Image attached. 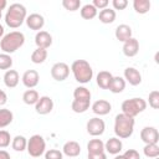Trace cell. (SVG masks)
<instances>
[{
    "label": "cell",
    "mask_w": 159,
    "mask_h": 159,
    "mask_svg": "<svg viewBox=\"0 0 159 159\" xmlns=\"http://www.w3.org/2000/svg\"><path fill=\"white\" fill-rule=\"evenodd\" d=\"M4 32H5V30H4V26L0 24V39H2V37H4Z\"/></svg>",
    "instance_id": "bcb514c9"
},
{
    "label": "cell",
    "mask_w": 159,
    "mask_h": 159,
    "mask_svg": "<svg viewBox=\"0 0 159 159\" xmlns=\"http://www.w3.org/2000/svg\"><path fill=\"white\" fill-rule=\"evenodd\" d=\"M114 159H124V157H123V154H117L114 157Z\"/></svg>",
    "instance_id": "7dc6e473"
},
{
    "label": "cell",
    "mask_w": 159,
    "mask_h": 159,
    "mask_svg": "<svg viewBox=\"0 0 159 159\" xmlns=\"http://www.w3.org/2000/svg\"><path fill=\"white\" fill-rule=\"evenodd\" d=\"M25 22H26V25L30 30H35V31L39 32V31H41V29L45 25V17L42 15L37 14V12H34V14H30L26 17Z\"/></svg>",
    "instance_id": "7c38bea8"
},
{
    "label": "cell",
    "mask_w": 159,
    "mask_h": 159,
    "mask_svg": "<svg viewBox=\"0 0 159 159\" xmlns=\"http://www.w3.org/2000/svg\"><path fill=\"white\" fill-rule=\"evenodd\" d=\"M25 43V35L20 31H11L0 40V47L4 53H14Z\"/></svg>",
    "instance_id": "3957f363"
},
{
    "label": "cell",
    "mask_w": 159,
    "mask_h": 159,
    "mask_svg": "<svg viewBox=\"0 0 159 159\" xmlns=\"http://www.w3.org/2000/svg\"><path fill=\"white\" fill-rule=\"evenodd\" d=\"M124 88H125V81H124V78L120 77V76H113L112 82H111L108 89L112 93H120V92L124 91Z\"/></svg>",
    "instance_id": "603a6c76"
},
{
    "label": "cell",
    "mask_w": 159,
    "mask_h": 159,
    "mask_svg": "<svg viewBox=\"0 0 159 159\" xmlns=\"http://www.w3.org/2000/svg\"><path fill=\"white\" fill-rule=\"evenodd\" d=\"M112 111V104L106 99H98L92 104V112L97 116H106Z\"/></svg>",
    "instance_id": "2e32d148"
},
{
    "label": "cell",
    "mask_w": 159,
    "mask_h": 159,
    "mask_svg": "<svg viewBox=\"0 0 159 159\" xmlns=\"http://www.w3.org/2000/svg\"><path fill=\"white\" fill-rule=\"evenodd\" d=\"M116 16H117L116 11L113 9H111V7H106V9L101 10L99 14H98V19H99V21L102 24H112V22H114Z\"/></svg>",
    "instance_id": "7402d4cb"
},
{
    "label": "cell",
    "mask_w": 159,
    "mask_h": 159,
    "mask_svg": "<svg viewBox=\"0 0 159 159\" xmlns=\"http://www.w3.org/2000/svg\"><path fill=\"white\" fill-rule=\"evenodd\" d=\"M12 58L7 53H0V70H11Z\"/></svg>",
    "instance_id": "836d02e7"
},
{
    "label": "cell",
    "mask_w": 159,
    "mask_h": 159,
    "mask_svg": "<svg viewBox=\"0 0 159 159\" xmlns=\"http://www.w3.org/2000/svg\"><path fill=\"white\" fill-rule=\"evenodd\" d=\"M113 5V10H124L128 6V1L127 0H113L112 1Z\"/></svg>",
    "instance_id": "f35d334b"
},
{
    "label": "cell",
    "mask_w": 159,
    "mask_h": 159,
    "mask_svg": "<svg viewBox=\"0 0 159 159\" xmlns=\"http://www.w3.org/2000/svg\"><path fill=\"white\" fill-rule=\"evenodd\" d=\"M1 16H2V12H1V10H0V19H1Z\"/></svg>",
    "instance_id": "c3c4849f"
},
{
    "label": "cell",
    "mask_w": 159,
    "mask_h": 159,
    "mask_svg": "<svg viewBox=\"0 0 159 159\" xmlns=\"http://www.w3.org/2000/svg\"><path fill=\"white\" fill-rule=\"evenodd\" d=\"M63 154L58 149H48L45 152V159H62Z\"/></svg>",
    "instance_id": "74e56055"
},
{
    "label": "cell",
    "mask_w": 159,
    "mask_h": 159,
    "mask_svg": "<svg viewBox=\"0 0 159 159\" xmlns=\"http://www.w3.org/2000/svg\"><path fill=\"white\" fill-rule=\"evenodd\" d=\"M123 157L124 159H140V155L135 149H127L123 153Z\"/></svg>",
    "instance_id": "ab89813d"
},
{
    "label": "cell",
    "mask_w": 159,
    "mask_h": 159,
    "mask_svg": "<svg viewBox=\"0 0 159 159\" xmlns=\"http://www.w3.org/2000/svg\"><path fill=\"white\" fill-rule=\"evenodd\" d=\"M87 159H107L106 153H88Z\"/></svg>",
    "instance_id": "b9f144b4"
},
{
    "label": "cell",
    "mask_w": 159,
    "mask_h": 159,
    "mask_svg": "<svg viewBox=\"0 0 159 159\" xmlns=\"http://www.w3.org/2000/svg\"><path fill=\"white\" fill-rule=\"evenodd\" d=\"M27 17L26 7L22 4L14 2L9 6L6 14H5V24L11 29L20 27Z\"/></svg>",
    "instance_id": "6da1fadb"
},
{
    "label": "cell",
    "mask_w": 159,
    "mask_h": 159,
    "mask_svg": "<svg viewBox=\"0 0 159 159\" xmlns=\"http://www.w3.org/2000/svg\"><path fill=\"white\" fill-rule=\"evenodd\" d=\"M122 113L129 117H135L139 113L144 112L147 108V102L140 97H134L130 99H125L122 102Z\"/></svg>",
    "instance_id": "5b68a950"
},
{
    "label": "cell",
    "mask_w": 159,
    "mask_h": 159,
    "mask_svg": "<svg viewBox=\"0 0 159 159\" xmlns=\"http://www.w3.org/2000/svg\"><path fill=\"white\" fill-rule=\"evenodd\" d=\"M62 154L67 155L68 158H75L81 154V145L75 140H68L62 147Z\"/></svg>",
    "instance_id": "ac0fdd59"
},
{
    "label": "cell",
    "mask_w": 159,
    "mask_h": 159,
    "mask_svg": "<svg viewBox=\"0 0 159 159\" xmlns=\"http://www.w3.org/2000/svg\"><path fill=\"white\" fill-rule=\"evenodd\" d=\"M11 147L16 152H24L27 147V139L24 135H16L11 139Z\"/></svg>",
    "instance_id": "f546056e"
},
{
    "label": "cell",
    "mask_w": 159,
    "mask_h": 159,
    "mask_svg": "<svg viewBox=\"0 0 159 159\" xmlns=\"http://www.w3.org/2000/svg\"><path fill=\"white\" fill-rule=\"evenodd\" d=\"M26 150L29 153L30 157L32 158H39L42 154H45L46 150V142L43 139L42 135L40 134H34L30 137V139L27 140V147Z\"/></svg>",
    "instance_id": "8992f818"
},
{
    "label": "cell",
    "mask_w": 159,
    "mask_h": 159,
    "mask_svg": "<svg viewBox=\"0 0 159 159\" xmlns=\"http://www.w3.org/2000/svg\"><path fill=\"white\" fill-rule=\"evenodd\" d=\"M73 98L78 101H91V92L83 86H78L73 91Z\"/></svg>",
    "instance_id": "f1b7e54d"
},
{
    "label": "cell",
    "mask_w": 159,
    "mask_h": 159,
    "mask_svg": "<svg viewBox=\"0 0 159 159\" xmlns=\"http://www.w3.org/2000/svg\"><path fill=\"white\" fill-rule=\"evenodd\" d=\"M143 153L147 158H158L159 157V145L158 144H145Z\"/></svg>",
    "instance_id": "d6a6232c"
},
{
    "label": "cell",
    "mask_w": 159,
    "mask_h": 159,
    "mask_svg": "<svg viewBox=\"0 0 159 159\" xmlns=\"http://www.w3.org/2000/svg\"><path fill=\"white\" fill-rule=\"evenodd\" d=\"M53 109V101L51 97L48 96H41L37 101V103L35 104V111L36 113L41 114V116H45V114H48L50 112H52Z\"/></svg>",
    "instance_id": "9c48e42d"
},
{
    "label": "cell",
    "mask_w": 159,
    "mask_h": 159,
    "mask_svg": "<svg viewBox=\"0 0 159 159\" xmlns=\"http://www.w3.org/2000/svg\"><path fill=\"white\" fill-rule=\"evenodd\" d=\"M89 103L91 101H78V99H73L71 108L75 113H84L88 108H89Z\"/></svg>",
    "instance_id": "1f68e13d"
},
{
    "label": "cell",
    "mask_w": 159,
    "mask_h": 159,
    "mask_svg": "<svg viewBox=\"0 0 159 159\" xmlns=\"http://www.w3.org/2000/svg\"><path fill=\"white\" fill-rule=\"evenodd\" d=\"M12 119H14V114L10 109H7V108H1L0 109V129L11 124Z\"/></svg>",
    "instance_id": "4316f807"
},
{
    "label": "cell",
    "mask_w": 159,
    "mask_h": 159,
    "mask_svg": "<svg viewBox=\"0 0 159 159\" xmlns=\"http://www.w3.org/2000/svg\"><path fill=\"white\" fill-rule=\"evenodd\" d=\"M20 76L16 70H7L4 75V83L7 88H15L19 84Z\"/></svg>",
    "instance_id": "ffe728a7"
},
{
    "label": "cell",
    "mask_w": 159,
    "mask_h": 159,
    "mask_svg": "<svg viewBox=\"0 0 159 159\" xmlns=\"http://www.w3.org/2000/svg\"><path fill=\"white\" fill-rule=\"evenodd\" d=\"M150 6H152V4L149 0H134L133 1V7H134L135 12L140 14V15L147 14L150 10Z\"/></svg>",
    "instance_id": "83f0119b"
},
{
    "label": "cell",
    "mask_w": 159,
    "mask_h": 159,
    "mask_svg": "<svg viewBox=\"0 0 159 159\" xmlns=\"http://www.w3.org/2000/svg\"><path fill=\"white\" fill-rule=\"evenodd\" d=\"M112 78H113V75L108 71H101L98 72L97 77H96V81H97V86L102 89H108L109 88V84L112 82Z\"/></svg>",
    "instance_id": "44dd1931"
},
{
    "label": "cell",
    "mask_w": 159,
    "mask_h": 159,
    "mask_svg": "<svg viewBox=\"0 0 159 159\" xmlns=\"http://www.w3.org/2000/svg\"><path fill=\"white\" fill-rule=\"evenodd\" d=\"M0 159H10V154H9L6 150L1 149V150H0Z\"/></svg>",
    "instance_id": "ee69618b"
},
{
    "label": "cell",
    "mask_w": 159,
    "mask_h": 159,
    "mask_svg": "<svg viewBox=\"0 0 159 159\" xmlns=\"http://www.w3.org/2000/svg\"><path fill=\"white\" fill-rule=\"evenodd\" d=\"M70 75V66L65 62H56L51 67V76L55 81L62 82L65 81Z\"/></svg>",
    "instance_id": "ba28073f"
},
{
    "label": "cell",
    "mask_w": 159,
    "mask_h": 159,
    "mask_svg": "<svg viewBox=\"0 0 159 159\" xmlns=\"http://www.w3.org/2000/svg\"><path fill=\"white\" fill-rule=\"evenodd\" d=\"M124 81L130 86H138L142 83V75L134 67H127L124 70Z\"/></svg>",
    "instance_id": "4fadbf2b"
},
{
    "label": "cell",
    "mask_w": 159,
    "mask_h": 159,
    "mask_svg": "<svg viewBox=\"0 0 159 159\" xmlns=\"http://www.w3.org/2000/svg\"><path fill=\"white\" fill-rule=\"evenodd\" d=\"M116 39L120 42H125L127 40H129L132 37V27L127 24H120L117 26L116 31H114Z\"/></svg>",
    "instance_id": "d6986e66"
},
{
    "label": "cell",
    "mask_w": 159,
    "mask_h": 159,
    "mask_svg": "<svg viewBox=\"0 0 159 159\" xmlns=\"http://www.w3.org/2000/svg\"><path fill=\"white\" fill-rule=\"evenodd\" d=\"M86 129H87V133L89 135H92V137H99V135H102L104 133L106 123L99 117H93V118H91L87 122Z\"/></svg>",
    "instance_id": "52a82bcc"
},
{
    "label": "cell",
    "mask_w": 159,
    "mask_h": 159,
    "mask_svg": "<svg viewBox=\"0 0 159 159\" xmlns=\"http://www.w3.org/2000/svg\"><path fill=\"white\" fill-rule=\"evenodd\" d=\"M6 102H7V94L2 89H0V107L1 106H5Z\"/></svg>",
    "instance_id": "7bdbcfd3"
},
{
    "label": "cell",
    "mask_w": 159,
    "mask_h": 159,
    "mask_svg": "<svg viewBox=\"0 0 159 159\" xmlns=\"http://www.w3.org/2000/svg\"><path fill=\"white\" fill-rule=\"evenodd\" d=\"M148 102H149V106L153 109H158L159 108V92L158 91H152L149 93Z\"/></svg>",
    "instance_id": "d590c367"
},
{
    "label": "cell",
    "mask_w": 159,
    "mask_h": 159,
    "mask_svg": "<svg viewBox=\"0 0 159 159\" xmlns=\"http://www.w3.org/2000/svg\"><path fill=\"white\" fill-rule=\"evenodd\" d=\"M62 6L68 11H77L81 7V0H62Z\"/></svg>",
    "instance_id": "e575fe53"
},
{
    "label": "cell",
    "mask_w": 159,
    "mask_h": 159,
    "mask_svg": "<svg viewBox=\"0 0 159 159\" xmlns=\"http://www.w3.org/2000/svg\"><path fill=\"white\" fill-rule=\"evenodd\" d=\"M47 50L45 48H40V47H36V50H34V52L31 53V61L36 65H40V63H43L46 60H47Z\"/></svg>",
    "instance_id": "484cf974"
},
{
    "label": "cell",
    "mask_w": 159,
    "mask_h": 159,
    "mask_svg": "<svg viewBox=\"0 0 159 159\" xmlns=\"http://www.w3.org/2000/svg\"><path fill=\"white\" fill-rule=\"evenodd\" d=\"M134 124L135 120L133 117L125 116L123 113H119L114 118V133L117 138L125 139L129 138L134 132Z\"/></svg>",
    "instance_id": "7a4b0ae2"
},
{
    "label": "cell",
    "mask_w": 159,
    "mask_h": 159,
    "mask_svg": "<svg viewBox=\"0 0 159 159\" xmlns=\"http://www.w3.org/2000/svg\"><path fill=\"white\" fill-rule=\"evenodd\" d=\"M21 81H22V84L29 88V89H32L34 87H36L39 84V81H40V75L36 70H27L24 72L22 77H21Z\"/></svg>",
    "instance_id": "8fae6325"
},
{
    "label": "cell",
    "mask_w": 159,
    "mask_h": 159,
    "mask_svg": "<svg viewBox=\"0 0 159 159\" xmlns=\"http://www.w3.org/2000/svg\"><path fill=\"white\" fill-rule=\"evenodd\" d=\"M123 53L127 57H134L138 52H139V42L137 39L130 37L129 40H127L125 42H123Z\"/></svg>",
    "instance_id": "9a60e30c"
},
{
    "label": "cell",
    "mask_w": 159,
    "mask_h": 159,
    "mask_svg": "<svg viewBox=\"0 0 159 159\" xmlns=\"http://www.w3.org/2000/svg\"><path fill=\"white\" fill-rule=\"evenodd\" d=\"M140 139L145 144H158L159 142V133L155 127H144L140 130Z\"/></svg>",
    "instance_id": "30bf717a"
},
{
    "label": "cell",
    "mask_w": 159,
    "mask_h": 159,
    "mask_svg": "<svg viewBox=\"0 0 159 159\" xmlns=\"http://www.w3.org/2000/svg\"><path fill=\"white\" fill-rule=\"evenodd\" d=\"M80 12H81L82 19H84V20H92V19H94V17L98 15V10H97L92 4H86V5H83V6L81 7Z\"/></svg>",
    "instance_id": "cb8c5ba5"
},
{
    "label": "cell",
    "mask_w": 159,
    "mask_h": 159,
    "mask_svg": "<svg viewBox=\"0 0 159 159\" xmlns=\"http://www.w3.org/2000/svg\"><path fill=\"white\" fill-rule=\"evenodd\" d=\"M71 71L73 73L75 80L78 83H88L93 77L92 66L86 60H76L71 65Z\"/></svg>",
    "instance_id": "277c9868"
},
{
    "label": "cell",
    "mask_w": 159,
    "mask_h": 159,
    "mask_svg": "<svg viewBox=\"0 0 159 159\" xmlns=\"http://www.w3.org/2000/svg\"><path fill=\"white\" fill-rule=\"evenodd\" d=\"M92 5L98 10H103V9H106V7H108V5H109V1L108 0H93V2H92Z\"/></svg>",
    "instance_id": "60d3db41"
},
{
    "label": "cell",
    "mask_w": 159,
    "mask_h": 159,
    "mask_svg": "<svg viewBox=\"0 0 159 159\" xmlns=\"http://www.w3.org/2000/svg\"><path fill=\"white\" fill-rule=\"evenodd\" d=\"M7 6V2H6V0H0V10L2 11L5 7Z\"/></svg>",
    "instance_id": "f6af8a7d"
},
{
    "label": "cell",
    "mask_w": 159,
    "mask_h": 159,
    "mask_svg": "<svg viewBox=\"0 0 159 159\" xmlns=\"http://www.w3.org/2000/svg\"><path fill=\"white\" fill-rule=\"evenodd\" d=\"M154 159H158V158H154Z\"/></svg>",
    "instance_id": "681fc988"
},
{
    "label": "cell",
    "mask_w": 159,
    "mask_h": 159,
    "mask_svg": "<svg viewBox=\"0 0 159 159\" xmlns=\"http://www.w3.org/2000/svg\"><path fill=\"white\" fill-rule=\"evenodd\" d=\"M88 153H103L104 152V143L101 139H91L87 144Z\"/></svg>",
    "instance_id": "4dcf8cb0"
},
{
    "label": "cell",
    "mask_w": 159,
    "mask_h": 159,
    "mask_svg": "<svg viewBox=\"0 0 159 159\" xmlns=\"http://www.w3.org/2000/svg\"><path fill=\"white\" fill-rule=\"evenodd\" d=\"M35 43H36L37 47L47 50L52 45V36H51V34L47 32V31H43V30L39 31L35 35Z\"/></svg>",
    "instance_id": "5bb4252c"
},
{
    "label": "cell",
    "mask_w": 159,
    "mask_h": 159,
    "mask_svg": "<svg viewBox=\"0 0 159 159\" xmlns=\"http://www.w3.org/2000/svg\"><path fill=\"white\" fill-rule=\"evenodd\" d=\"M122 148H123V143L119 138L117 137H113V138H109L106 143H104V150H107V153L109 154H113V155H117L122 152Z\"/></svg>",
    "instance_id": "e0dca14e"
},
{
    "label": "cell",
    "mask_w": 159,
    "mask_h": 159,
    "mask_svg": "<svg viewBox=\"0 0 159 159\" xmlns=\"http://www.w3.org/2000/svg\"><path fill=\"white\" fill-rule=\"evenodd\" d=\"M39 98H40L39 92L35 91V89H27V91H25L24 94H22V101H24V103L27 104V106H35V104L37 103Z\"/></svg>",
    "instance_id": "d4e9b609"
},
{
    "label": "cell",
    "mask_w": 159,
    "mask_h": 159,
    "mask_svg": "<svg viewBox=\"0 0 159 159\" xmlns=\"http://www.w3.org/2000/svg\"><path fill=\"white\" fill-rule=\"evenodd\" d=\"M10 142H11V137H10V133L7 130H4L1 129L0 130V148H6L10 145Z\"/></svg>",
    "instance_id": "8d00e7d4"
}]
</instances>
